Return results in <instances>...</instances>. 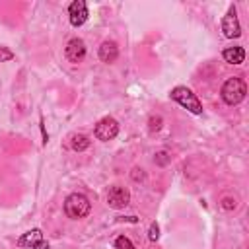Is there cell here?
<instances>
[{
	"label": "cell",
	"instance_id": "obj_11",
	"mask_svg": "<svg viewBox=\"0 0 249 249\" xmlns=\"http://www.w3.org/2000/svg\"><path fill=\"white\" fill-rule=\"evenodd\" d=\"M222 56H224V60L230 62V64H241L243 58H245V51H243L241 47H228V49H224Z\"/></svg>",
	"mask_w": 249,
	"mask_h": 249
},
{
	"label": "cell",
	"instance_id": "obj_10",
	"mask_svg": "<svg viewBox=\"0 0 249 249\" xmlns=\"http://www.w3.org/2000/svg\"><path fill=\"white\" fill-rule=\"evenodd\" d=\"M117 56H119V49H117V45L113 41L101 43V47H99V58L103 62H115Z\"/></svg>",
	"mask_w": 249,
	"mask_h": 249
},
{
	"label": "cell",
	"instance_id": "obj_7",
	"mask_svg": "<svg viewBox=\"0 0 249 249\" xmlns=\"http://www.w3.org/2000/svg\"><path fill=\"white\" fill-rule=\"evenodd\" d=\"M68 14H70V23L74 27L82 25L88 19V6H86V2L84 0H74L70 4V8H68Z\"/></svg>",
	"mask_w": 249,
	"mask_h": 249
},
{
	"label": "cell",
	"instance_id": "obj_14",
	"mask_svg": "<svg viewBox=\"0 0 249 249\" xmlns=\"http://www.w3.org/2000/svg\"><path fill=\"white\" fill-rule=\"evenodd\" d=\"M10 58H14V53H12V51H8L6 47H0V62L10 60Z\"/></svg>",
	"mask_w": 249,
	"mask_h": 249
},
{
	"label": "cell",
	"instance_id": "obj_1",
	"mask_svg": "<svg viewBox=\"0 0 249 249\" xmlns=\"http://www.w3.org/2000/svg\"><path fill=\"white\" fill-rule=\"evenodd\" d=\"M89 200L88 196H84L82 193H72L66 200H64V212L68 218L72 220H80V218H86L89 214Z\"/></svg>",
	"mask_w": 249,
	"mask_h": 249
},
{
	"label": "cell",
	"instance_id": "obj_3",
	"mask_svg": "<svg viewBox=\"0 0 249 249\" xmlns=\"http://www.w3.org/2000/svg\"><path fill=\"white\" fill-rule=\"evenodd\" d=\"M171 97H173L179 105H183L185 109H189L191 113H195V115H200V113H202V105H200V101L196 99V95H195L189 88H183V86L173 88Z\"/></svg>",
	"mask_w": 249,
	"mask_h": 249
},
{
	"label": "cell",
	"instance_id": "obj_12",
	"mask_svg": "<svg viewBox=\"0 0 249 249\" xmlns=\"http://www.w3.org/2000/svg\"><path fill=\"white\" fill-rule=\"evenodd\" d=\"M70 146H72V150L82 152V150H86V148L89 146V138L84 136V134H74L72 140H70Z\"/></svg>",
	"mask_w": 249,
	"mask_h": 249
},
{
	"label": "cell",
	"instance_id": "obj_16",
	"mask_svg": "<svg viewBox=\"0 0 249 249\" xmlns=\"http://www.w3.org/2000/svg\"><path fill=\"white\" fill-rule=\"evenodd\" d=\"M224 206H226V208H231V206H235V204H231V200L226 198V200H224Z\"/></svg>",
	"mask_w": 249,
	"mask_h": 249
},
{
	"label": "cell",
	"instance_id": "obj_6",
	"mask_svg": "<svg viewBox=\"0 0 249 249\" xmlns=\"http://www.w3.org/2000/svg\"><path fill=\"white\" fill-rule=\"evenodd\" d=\"M222 31H224V35L230 37V39H235V37L241 35V27H239V21H237L235 8H233V6L230 8V12H228V14L224 16V19H222Z\"/></svg>",
	"mask_w": 249,
	"mask_h": 249
},
{
	"label": "cell",
	"instance_id": "obj_15",
	"mask_svg": "<svg viewBox=\"0 0 249 249\" xmlns=\"http://www.w3.org/2000/svg\"><path fill=\"white\" fill-rule=\"evenodd\" d=\"M158 231H160V230H158V224L154 222V224L150 226V233H148V237H150L152 241H156V239H158Z\"/></svg>",
	"mask_w": 249,
	"mask_h": 249
},
{
	"label": "cell",
	"instance_id": "obj_9",
	"mask_svg": "<svg viewBox=\"0 0 249 249\" xmlns=\"http://www.w3.org/2000/svg\"><path fill=\"white\" fill-rule=\"evenodd\" d=\"M64 53L70 62H82V58L86 56V45L82 39H70Z\"/></svg>",
	"mask_w": 249,
	"mask_h": 249
},
{
	"label": "cell",
	"instance_id": "obj_4",
	"mask_svg": "<svg viewBox=\"0 0 249 249\" xmlns=\"http://www.w3.org/2000/svg\"><path fill=\"white\" fill-rule=\"evenodd\" d=\"M117 132H119V123H117L113 117H105V119H101V121L95 124V136H97L99 140H103V142L113 140V138L117 136Z\"/></svg>",
	"mask_w": 249,
	"mask_h": 249
},
{
	"label": "cell",
	"instance_id": "obj_8",
	"mask_svg": "<svg viewBox=\"0 0 249 249\" xmlns=\"http://www.w3.org/2000/svg\"><path fill=\"white\" fill-rule=\"evenodd\" d=\"M128 200H130V195L124 187H111L107 193V202L113 208H123L128 204Z\"/></svg>",
	"mask_w": 249,
	"mask_h": 249
},
{
	"label": "cell",
	"instance_id": "obj_2",
	"mask_svg": "<svg viewBox=\"0 0 249 249\" xmlns=\"http://www.w3.org/2000/svg\"><path fill=\"white\" fill-rule=\"evenodd\" d=\"M245 93H247V86L241 78H230L222 86V99L228 105H237L239 101H243Z\"/></svg>",
	"mask_w": 249,
	"mask_h": 249
},
{
	"label": "cell",
	"instance_id": "obj_13",
	"mask_svg": "<svg viewBox=\"0 0 249 249\" xmlns=\"http://www.w3.org/2000/svg\"><path fill=\"white\" fill-rule=\"evenodd\" d=\"M115 247H117V249H134L132 241H130L128 237H124V235L117 237V241H115Z\"/></svg>",
	"mask_w": 249,
	"mask_h": 249
},
{
	"label": "cell",
	"instance_id": "obj_5",
	"mask_svg": "<svg viewBox=\"0 0 249 249\" xmlns=\"http://www.w3.org/2000/svg\"><path fill=\"white\" fill-rule=\"evenodd\" d=\"M18 245L19 247H31V249H49V243L43 239L41 230H31V231L23 233L18 239Z\"/></svg>",
	"mask_w": 249,
	"mask_h": 249
}]
</instances>
